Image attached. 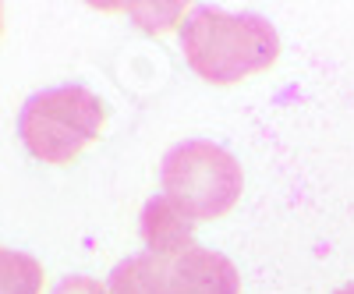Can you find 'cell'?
Wrapping results in <instances>:
<instances>
[{"label":"cell","mask_w":354,"mask_h":294,"mask_svg":"<svg viewBox=\"0 0 354 294\" xmlns=\"http://www.w3.org/2000/svg\"><path fill=\"white\" fill-rule=\"evenodd\" d=\"M181 46L198 78L234 85L266 71L277 53V28L259 15H227L220 8H192L181 25Z\"/></svg>","instance_id":"1"},{"label":"cell","mask_w":354,"mask_h":294,"mask_svg":"<svg viewBox=\"0 0 354 294\" xmlns=\"http://www.w3.org/2000/svg\"><path fill=\"white\" fill-rule=\"evenodd\" d=\"M103 121L106 107L96 93L82 85H57V89L36 93L21 107L18 135L36 160L64 167L100 138Z\"/></svg>","instance_id":"2"},{"label":"cell","mask_w":354,"mask_h":294,"mask_svg":"<svg viewBox=\"0 0 354 294\" xmlns=\"http://www.w3.org/2000/svg\"><path fill=\"white\" fill-rule=\"evenodd\" d=\"M163 195L192 223L216 220L234 210L241 195V163L213 142H181L163 156Z\"/></svg>","instance_id":"3"},{"label":"cell","mask_w":354,"mask_h":294,"mask_svg":"<svg viewBox=\"0 0 354 294\" xmlns=\"http://www.w3.org/2000/svg\"><path fill=\"white\" fill-rule=\"evenodd\" d=\"M170 294H241V277L227 255L195 245L170 259Z\"/></svg>","instance_id":"4"},{"label":"cell","mask_w":354,"mask_h":294,"mask_svg":"<svg viewBox=\"0 0 354 294\" xmlns=\"http://www.w3.org/2000/svg\"><path fill=\"white\" fill-rule=\"evenodd\" d=\"M138 234H142L145 248L160 259H177L181 252L195 248V223L167 195H156L142 205Z\"/></svg>","instance_id":"5"},{"label":"cell","mask_w":354,"mask_h":294,"mask_svg":"<svg viewBox=\"0 0 354 294\" xmlns=\"http://www.w3.org/2000/svg\"><path fill=\"white\" fill-rule=\"evenodd\" d=\"M110 294H170V259L142 252L121 259L106 280Z\"/></svg>","instance_id":"6"},{"label":"cell","mask_w":354,"mask_h":294,"mask_svg":"<svg viewBox=\"0 0 354 294\" xmlns=\"http://www.w3.org/2000/svg\"><path fill=\"white\" fill-rule=\"evenodd\" d=\"M43 270L21 252L4 248V294H39Z\"/></svg>","instance_id":"7"},{"label":"cell","mask_w":354,"mask_h":294,"mask_svg":"<svg viewBox=\"0 0 354 294\" xmlns=\"http://www.w3.org/2000/svg\"><path fill=\"white\" fill-rule=\"evenodd\" d=\"M53 294H110L100 280L93 277H64L61 284L53 287Z\"/></svg>","instance_id":"8"},{"label":"cell","mask_w":354,"mask_h":294,"mask_svg":"<svg viewBox=\"0 0 354 294\" xmlns=\"http://www.w3.org/2000/svg\"><path fill=\"white\" fill-rule=\"evenodd\" d=\"M337 294H354V284H347V287H340Z\"/></svg>","instance_id":"9"}]
</instances>
